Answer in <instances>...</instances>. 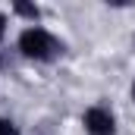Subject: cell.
Wrapping results in <instances>:
<instances>
[{
	"label": "cell",
	"instance_id": "1",
	"mask_svg": "<svg viewBox=\"0 0 135 135\" xmlns=\"http://www.w3.org/2000/svg\"><path fill=\"white\" fill-rule=\"evenodd\" d=\"M19 50H22V57H28V60L47 63V60H54V57L63 50V44L47 32V28L32 25V28H25V32L19 35Z\"/></svg>",
	"mask_w": 135,
	"mask_h": 135
},
{
	"label": "cell",
	"instance_id": "2",
	"mask_svg": "<svg viewBox=\"0 0 135 135\" xmlns=\"http://www.w3.org/2000/svg\"><path fill=\"white\" fill-rule=\"evenodd\" d=\"M88 135H116V116L107 107H88L82 116Z\"/></svg>",
	"mask_w": 135,
	"mask_h": 135
},
{
	"label": "cell",
	"instance_id": "3",
	"mask_svg": "<svg viewBox=\"0 0 135 135\" xmlns=\"http://www.w3.org/2000/svg\"><path fill=\"white\" fill-rule=\"evenodd\" d=\"M13 9H16L19 16L32 19V22H38V19H41V9H38V6H32V3H13Z\"/></svg>",
	"mask_w": 135,
	"mask_h": 135
},
{
	"label": "cell",
	"instance_id": "4",
	"mask_svg": "<svg viewBox=\"0 0 135 135\" xmlns=\"http://www.w3.org/2000/svg\"><path fill=\"white\" fill-rule=\"evenodd\" d=\"M0 135H22V132L16 129V123H13V119H0Z\"/></svg>",
	"mask_w": 135,
	"mask_h": 135
},
{
	"label": "cell",
	"instance_id": "5",
	"mask_svg": "<svg viewBox=\"0 0 135 135\" xmlns=\"http://www.w3.org/2000/svg\"><path fill=\"white\" fill-rule=\"evenodd\" d=\"M3 35H6V16L0 13V41H3Z\"/></svg>",
	"mask_w": 135,
	"mask_h": 135
},
{
	"label": "cell",
	"instance_id": "6",
	"mask_svg": "<svg viewBox=\"0 0 135 135\" xmlns=\"http://www.w3.org/2000/svg\"><path fill=\"white\" fill-rule=\"evenodd\" d=\"M132 98H135V82H132Z\"/></svg>",
	"mask_w": 135,
	"mask_h": 135
},
{
	"label": "cell",
	"instance_id": "7",
	"mask_svg": "<svg viewBox=\"0 0 135 135\" xmlns=\"http://www.w3.org/2000/svg\"><path fill=\"white\" fill-rule=\"evenodd\" d=\"M0 63H3V60H0Z\"/></svg>",
	"mask_w": 135,
	"mask_h": 135
}]
</instances>
